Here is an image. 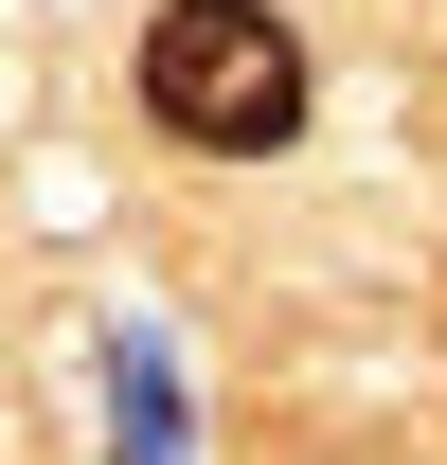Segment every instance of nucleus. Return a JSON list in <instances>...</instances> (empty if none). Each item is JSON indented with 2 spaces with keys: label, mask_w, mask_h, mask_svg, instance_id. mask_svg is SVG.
<instances>
[{
  "label": "nucleus",
  "mask_w": 447,
  "mask_h": 465,
  "mask_svg": "<svg viewBox=\"0 0 447 465\" xmlns=\"http://www.w3.org/2000/svg\"><path fill=\"white\" fill-rule=\"evenodd\" d=\"M144 125L197 143V162L304 143V36H286L269 0H162L144 18Z\"/></svg>",
  "instance_id": "f257e3e1"
}]
</instances>
